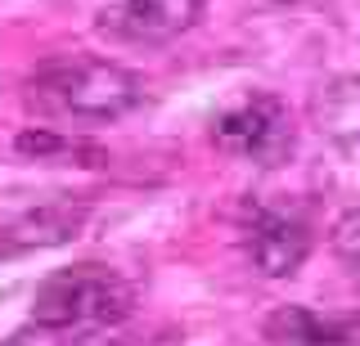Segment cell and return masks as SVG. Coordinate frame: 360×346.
<instances>
[{"instance_id":"obj_1","label":"cell","mask_w":360,"mask_h":346,"mask_svg":"<svg viewBox=\"0 0 360 346\" xmlns=\"http://www.w3.org/2000/svg\"><path fill=\"white\" fill-rule=\"evenodd\" d=\"M27 99L63 121H117L140 108L144 81L117 59L99 54H54L27 76Z\"/></svg>"},{"instance_id":"obj_2","label":"cell","mask_w":360,"mask_h":346,"mask_svg":"<svg viewBox=\"0 0 360 346\" xmlns=\"http://www.w3.org/2000/svg\"><path fill=\"white\" fill-rule=\"evenodd\" d=\"M131 310H135V288L112 265L86 261L50 274L37 288L32 324L54 333H99V328H122Z\"/></svg>"},{"instance_id":"obj_3","label":"cell","mask_w":360,"mask_h":346,"mask_svg":"<svg viewBox=\"0 0 360 346\" xmlns=\"http://www.w3.org/2000/svg\"><path fill=\"white\" fill-rule=\"evenodd\" d=\"M212 140L230 158H243V162H257V166H279V162L292 158L297 126H292V113L279 95L252 91L217 117Z\"/></svg>"},{"instance_id":"obj_4","label":"cell","mask_w":360,"mask_h":346,"mask_svg":"<svg viewBox=\"0 0 360 346\" xmlns=\"http://www.w3.org/2000/svg\"><path fill=\"white\" fill-rule=\"evenodd\" d=\"M202 18V0H108L95 27L127 46H167Z\"/></svg>"},{"instance_id":"obj_5","label":"cell","mask_w":360,"mask_h":346,"mask_svg":"<svg viewBox=\"0 0 360 346\" xmlns=\"http://www.w3.org/2000/svg\"><path fill=\"white\" fill-rule=\"evenodd\" d=\"M243 248H248V261L257 265V274L288 279V274H297L302 261L311 256V234L297 216L257 207L243 225Z\"/></svg>"},{"instance_id":"obj_6","label":"cell","mask_w":360,"mask_h":346,"mask_svg":"<svg viewBox=\"0 0 360 346\" xmlns=\"http://www.w3.org/2000/svg\"><path fill=\"white\" fill-rule=\"evenodd\" d=\"M270 346H356L360 315H320L311 306H279L262 324Z\"/></svg>"},{"instance_id":"obj_7","label":"cell","mask_w":360,"mask_h":346,"mask_svg":"<svg viewBox=\"0 0 360 346\" xmlns=\"http://www.w3.org/2000/svg\"><path fill=\"white\" fill-rule=\"evenodd\" d=\"M86 225V203H41L22 211L14 225L0 229V256L32 252V248H59V243L77 239Z\"/></svg>"},{"instance_id":"obj_8","label":"cell","mask_w":360,"mask_h":346,"mask_svg":"<svg viewBox=\"0 0 360 346\" xmlns=\"http://www.w3.org/2000/svg\"><path fill=\"white\" fill-rule=\"evenodd\" d=\"M315 121L338 144H360V76H342L315 99Z\"/></svg>"},{"instance_id":"obj_9","label":"cell","mask_w":360,"mask_h":346,"mask_svg":"<svg viewBox=\"0 0 360 346\" xmlns=\"http://www.w3.org/2000/svg\"><path fill=\"white\" fill-rule=\"evenodd\" d=\"M329 243H333V252L342 256V265L360 279V207L352 211H342V216L333 220V229H329Z\"/></svg>"},{"instance_id":"obj_10","label":"cell","mask_w":360,"mask_h":346,"mask_svg":"<svg viewBox=\"0 0 360 346\" xmlns=\"http://www.w3.org/2000/svg\"><path fill=\"white\" fill-rule=\"evenodd\" d=\"M275 5H311V0H275Z\"/></svg>"}]
</instances>
